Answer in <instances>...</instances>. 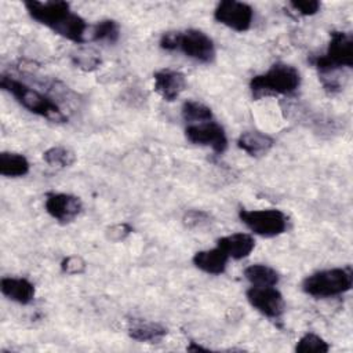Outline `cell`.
<instances>
[{
	"mask_svg": "<svg viewBox=\"0 0 353 353\" xmlns=\"http://www.w3.org/2000/svg\"><path fill=\"white\" fill-rule=\"evenodd\" d=\"M182 117L186 123L196 124V123L212 120V112L207 105L201 102L186 101L182 105Z\"/></svg>",
	"mask_w": 353,
	"mask_h": 353,
	"instance_id": "21",
	"label": "cell"
},
{
	"mask_svg": "<svg viewBox=\"0 0 353 353\" xmlns=\"http://www.w3.org/2000/svg\"><path fill=\"white\" fill-rule=\"evenodd\" d=\"M43 159L47 164L52 167L65 168L70 167L76 161V154L65 146H54L43 153Z\"/></svg>",
	"mask_w": 353,
	"mask_h": 353,
	"instance_id": "22",
	"label": "cell"
},
{
	"mask_svg": "<svg viewBox=\"0 0 353 353\" xmlns=\"http://www.w3.org/2000/svg\"><path fill=\"white\" fill-rule=\"evenodd\" d=\"M85 261L79 255H69L61 262V269L66 274H81L85 272Z\"/></svg>",
	"mask_w": 353,
	"mask_h": 353,
	"instance_id": "25",
	"label": "cell"
},
{
	"mask_svg": "<svg viewBox=\"0 0 353 353\" xmlns=\"http://www.w3.org/2000/svg\"><path fill=\"white\" fill-rule=\"evenodd\" d=\"M244 276L252 285L256 287H274L280 280L279 273L273 268L263 263L247 266L244 269Z\"/></svg>",
	"mask_w": 353,
	"mask_h": 353,
	"instance_id": "19",
	"label": "cell"
},
{
	"mask_svg": "<svg viewBox=\"0 0 353 353\" xmlns=\"http://www.w3.org/2000/svg\"><path fill=\"white\" fill-rule=\"evenodd\" d=\"M73 62L84 70H94L99 66L101 58L97 52L91 50H81L76 55H73Z\"/></svg>",
	"mask_w": 353,
	"mask_h": 353,
	"instance_id": "24",
	"label": "cell"
},
{
	"mask_svg": "<svg viewBox=\"0 0 353 353\" xmlns=\"http://www.w3.org/2000/svg\"><path fill=\"white\" fill-rule=\"evenodd\" d=\"M353 284V270L350 266L319 270L302 281V290L314 298H332L347 292Z\"/></svg>",
	"mask_w": 353,
	"mask_h": 353,
	"instance_id": "4",
	"label": "cell"
},
{
	"mask_svg": "<svg viewBox=\"0 0 353 353\" xmlns=\"http://www.w3.org/2000/svg\"><path fill=\"white\" fill-rule=\"evenodd\" d=\"M29 161L23 154L14 152L0 153V174L8 178L23 176L29 172Z\"/></svg>",
	"mask_w": 353,
	"mask_h": 353,
	"instance_id": "18",
	"label": "cell"
},
{
	"mask_svg": "<svg viewBox=\"0 0 353 353\" xmlns=\"http://www.w3.org/2000/svg\"><path fill=\"white\" fill-rule=\"evenodd\" d=\"M274 145V139L261 131H245L237 139V146L252 157L265 156Z\"/></svg>",
	"mask_w": 353,
	"mask_h": 353,
	"instance_id": "17",
	"label": "cell"
},
{
	"mask_svg": "<svg viewBox=\"0 0 353 353\" xmlns=\"http://www.w3.org/2000/svg\"><path fill=\"white\" fill-rule=\"evenodd\" d=\"M216 245L222 248L229 258L239 261L247 258L252 252L255 247V240L248 233H233L218 239Z\"/></svg>",
	"mask_w": 353,
	"mask_h": 353,
	"instance_id": "13",
	"label": "cell"
},
{
	"mask_svg": "<svg viewBox=\"0 0 353 353\" xmlns=\"http://www.w3.org/2000/svg\"><path fill=\"white\" fill-rule=\"evenodd\" d=\"M132 232V228L123 222V223H116V225H112L110 228L106 229V239L110 240V241H123L127 236H130Z\"/></svg>",
	"mask_w": 353,
	"mask_h": 353,
	"instance_id": "27",
	"label": "cell"
},
{
	"mask_svg": "<svg viewBox=\"0 0 353 353\" xmlns=\"http://www.w3.org/2000/svg\"><path fill=\"white\" fill-rule=\"evenodd\" d=\"M208 221H210V215L205 211H200V210L188 211L183 216V222L188 228H196L203 223H207Z\"/></svg>",
	"mask_w": 353,
	"mask_h": 353,
	"instance_id": "28",
	"label": "cell"
},
{
	"mask_svg": "<svg viewBox=\"0 0 353 353\" xmlns=\"http://www.w3.org/2000/svg\"><path fill=\"white\" fill-rule=\"evenodd\" d=\"M0 290L4 296L21 305H28L34 298V285L22 277L1 279Z\"/></svg>",
	"mask_w": 353,
	"mask_h": 353,
	"instance_id": "15",
	"label": "cell"
},
{
	"mask_svg": "<svg viewBox=\"0 0 353 353\" xmlns=\"http://www.w3.org/2000/svg\"><path fill=\"white\" fill-rule=\"evenodd\" d=\"M90 40L116 43L120 36V26L113 19H102L90 29Z\"/></svg>",
	"mask_w": 353,
	"mask_h": 353,
	"instance_id": "20",
	"label": "cell"
},
{
	"mask_svg": "<svg viewBox=\"0 0 353 353\" xmlns=\"http://www.w3.org/2000/svg\"><path fill=\"white\" fill-rule=\"evenodd\" d=\"M328 350H330V345L321 336L313 332L305 334L295 346V352H299V353H310V352L325 353Z\"/></svg>",
	"mask_w": 353,
	"mask_h": 353,
	"instance_id": "23",
	"label": "cell"
},
{
	"mask_svg": "<svg viewBox=\"0 0 353 353\" xmlns=\"http://www.w3.org/2000/svg\"><path fill=\"white\" fill-rule=\"evenodd\" d=\"M128 335L139 342H150L154 343L157 341H161L168 330L156 321L142 320V319H131L128 323Z\"/></svg>",
	"mask_w": 353,
	"mask_h": 353,
	"instance_id": "16",
	"label": "cell"
},
{
	"mask_svg": "<svg viewBox=\"0 0 353 353\" xmlns=\"http://www.w3.org/2000/svg\"><path fill=\"white\" fill-rule=\"evenodd\" d=\"M240 221L255 234L262 237H274L285 232L288 219L285 214L276 208L244 210L239 211Z\"/></svg>",
	"mask_w": 353,
	"mask_h": 353,
	"instance_id": "6",
	"label": "cell"
},
{
	"mask_svg": "<svg viewBox=\"0 0 353 353\" xmlns=\"http://www.w3.org/2000/svg\"><path fill=\"white\" fill-rule=\"evenodd\" d=\"M321 77H325L342 68H353V36L347 32L334 30L324 54L312 59Z\"/></svg>",
	"mask_w": 353,
	"mask_h": 353,
	"instance_id": "5",
	"label": "cell"
},
{
	"mask_svg": "<svg viewBox=\"0 0 353 353\" xmlns=\"http://www.w3.org/2000/svg\"><path fill=\"white\" fill-rule=\"evenodd\" d=\"M188 350H190V352H210L208 349H205L200 345H196V342H190V345L188 346Z\"/></svg>",
	"mask_w": 353,
	"mask_h": 353,
	"instance_id": "29",
	"label": "cell"
},
{
	"mask_svg": "<svg viewBox=\"0 0 353 353\" xmlns=\"http://www.w3.org/2000/svg\"><path fill=\"white\" fill-rule=\"evenodd\" d=\"M288 6L296 11L298 14L303 15V17H309V15H314L316 12L320 11V1L317 0H298V1H290Z\"/></svg>",
	"mask_w": 353,
	"mask_h": 353,
	"instance_id": "26",
	"label": "cell"
},
{
	"mask_svg": "<svg viewBox=\"0 0 353 353\" xmlns=\"http://www.w3.org/2000/svg\"><path fill=\"white\" fill-rule=\"evenodd\" d=\"M46 211L58 222L69 223L81 212L80 197L69 193H48L46 197Z\"/></svg>",
	"mask_w": 353,
	"mask_h": 353,
	"instance_id": "11",
	"label": "cell"
},
{
	"mask_svg": "<svg viewBox=\"0 0 353 353\" xmlns=\"http://www.w3.org/2000/svg\"><path fill=\"white\" fill-rule=\"evenodd\" d=\"M301 85V74L288 63L276 62L265 73L255 74L250 80L252 98L259 99L269 95H290Z\"/></svg>",
	"mask_w": 353,
	"mask_h": 353,
	"instance_id": "3",
	"label": "cell"
},
{
	"mask_svg": "<svg viewBox=\"0 0 353 353\" xmlns=\"http://www.w3.org/2000/svg\"><path fill=\"white\" fill-rule=\"evenodd\" d=\"M252 17V7L236 0H223L214 10L215 21L236 32H247L251 28Z\"/></svg>",
	"mask_w": 353,
	"mask_h": 353,
	"instance_id": "8",
	"label": "cell"
},
{
	"mask_svg": "<svg viewBox=\"0 0 353 353\" xmlns=\"http://www.w3.org/2000/svg\"><path fill=\"white\" fill-rule=\"evenodd\" d=\"M194 266L208 274H222L229 261L228 254L218 245L211 250L197 251L192 258Z\"/></svg>",
	"mask_w": 353,
	"mask_h": 353,
	"instance_id": "14",
	"label": "cell"
},
{
	"mask_svg": "<svg viewBox=\"0 0 353 353\" xmlns=\"http://www.w3.org/2000/svg\"><path fill=\"white\" fill-rule=\"evenodd\" d=\"M175 51H181L186 57L203 63H210L215 58V46L212 39L199 29L176 32Z\"/></svg>",
	"mask_w": 353,
	"mask_h": 353,
	"instance_id": "7",
	"label": "cell"
},
{
	"mask_svg": "<svg viewBox=\"0 0 353 353\" xmlns=\"http://www.w3.org/2000/svg\"><path fill=\"white\" fill-rule=\"evenodd\" d=\"M185 135L189 142L211 146V149L218 154L223 153L228 148V138L223 127L212 120L189 124L185 128Z\"/></svg>",
	"mask_w": 353,
	"mask_h": 353,
	"instance_id": "10",
	"label": "cell"
},
{
	"mask_svg": "<svg viewBox=\"0 0 353 353\" xmlns=\"http://www.w3.org/2000/svg\"><path fill=\"white\" fill-rule=\"evenodd\" d=\"M154 91L165 101L171 102L186 88V77L182 72L163 69L153 74Z\"/></svg>",
	"mask_w": 353,
	"mask_h": 353,
	"instance_id": "12",
	"label": "cell"
},
{
	"mask_svg": "<svg viewBox=\"0 0 353 353\" xmlns=\"http://www.w3.org/2000/svg\"><path fill=\"white\" fill-rule=\"evenodd\" d=\"M245 296L250 305L268 319L274 321L281 319L285 309V302L281 292L274 287L252 285L247 290Z\"/></svg>",
	"mask_w": 353,
	"mask_h": 353,
	"instance_id": "9",
	"label": "cell"
},
{
	"mask_svg": "<svg viewBox=\"0 0 353 353\" xmlns=\"http://www.w3.org/2000/svg\"><path fill=\"white\" fill-rule=\"evenodd\" d=\"M23 4L34 21L50 28L57 34L74 43H84L87 40L90 28L79 14L70 10L69 3L30 0Z\"/></svg>",
	"mask_w": 353,
	"mask_h": 353,
	"instance_id": "1",
	"label": "cell"
},
{
	"mask_svg": "<svg viewBox=\"0 0 353 353\" xmlns=\"http://www.w3.org/2000/svg\"><path fill=\"white\" fill-rule=\"evenodd\" d=\"M0 85L29 112L54 123H65L68 120V116L62 112L55 101H52L43 92L29 87L28 84L14 79L12 76L1 74Z\"/></svg>",
	"mask_w": 353,
	"mask_h": 353,
	"instance_id": "2",
	"label": "cell"
}]
</instances>
